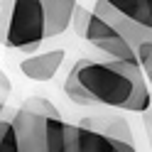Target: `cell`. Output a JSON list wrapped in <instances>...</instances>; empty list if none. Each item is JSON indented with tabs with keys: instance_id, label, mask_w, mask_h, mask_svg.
I'll use <instances>...</instances> for the list:
<instances>
[{
	"instance_id": "6",
	"label": "cell",
	"mask_w": 152,
	"mask_h": 152,
	"mask_svg": "<svg viewBox=\"0 0 152 152\" xmlns=\"http://www.w3.org/2000/svg\"><path fill=\"white\" fill-rule=\"evenodd\" d=\"M69 140H71V152H137L135 147L108 140L81 125H69Z\"/></svg>"
},
{
	"instance_id": "8",
	"label": "cell",
	"mask_w": 152,
	"mask_h": 152,
	"mask_svg": "<svg viewBox=\"0 0 152 152\" xmlns=\"http://www.w3.org/2000/svg\"><path fill=\"white\" fill-rule=\"evenodd\" d=\"M42 10H44V39H52L69 30L76 3L74 0H42Z\"/></svg>"
},
{
	"instance_id": "1",
	"label": "cell",
	"mask_w": 152,
	"mask_h": 152,
	"mask_svg": "<svg viewBox=\"0 0 152 152\" xmlns=\"http://www.w3.org/2000/svg\"><path fill=\"white\" fill-rule=\"evenodd\" d=\"M71 71L96 106L145 113L152 103L147 81L137 64L81 56L71 66Z\"/></svg>"
},
{
	"instance_id": "3",
	"label": "cell",
	"mask_w": 152,
	"mask_h": 152,
	"mask_svg": "<svg viewBox=\"0 0 152 152\" xmlns=\"http://www.w3.org/2000/svg\"><path fill=\"white\" fill-rule=\"evenodd\" d=\"M56 106L42 96L27 98L12 113V128L17 135V152H47L44 145V118Z\"/></svg>"
},
{
	"instance_id": "11",
	"label": "cell",
	"mask_w": 152,
	"mask_h": 152,
	"mask_svg": "<svg viewBox=\"0 0 152 152\" xmlns=\"http://www.w3.org/2000/svg\"><path fill=\"white\" fill-rule=\"evenodd\" d=\"M61 91H64V96L69 98V101H74V103H76V106H93V108H96L93 98H91L88 93L79 86V81H76V76H74V71H71V69H69V76L64 79Z\"/></svg>"
},
{
	"instance_id": "7",
	"label": "cell",
	"mask_w": 152,
	"mask_h": 152,
	"mask_svg": "<svg viewBox=\"0 0 152 152\" xmlns=\"http://www.w3.org/2000/svg\"><path fill=\"white\" fill-rule=\"evenodd\" d=\"M64 59H66L64 49H47V52H39V54H32L27 59H22L20 71L32 81H49L61 69Z\"/></svg>"
},
{
	"instance_id": "16",
	"label": "cell",
	"mask_w": 152,
	"mask_h": 152,
	"mask_svg": "<svg viewBox=\"0 0 152 152\" xmlns=\"http://www.w3.org/2000/svg\"><path fill=\"white\" fill-rule=\"evenodd\" d=\"M142 125H145V135H147L150 150H152V103H150V108L142 113Z\"/></svg>"
},
{
	"instance_id": "9",
	"label": "cell",
	"mask_w": 152,
	"mask_h": 152,
	"mask_svg": "<svg viewBox=\"0 0 152 152\" xmlns=\"http://www.w3.org/2000/svg\"><path fill=\"white\" fill-rule=\"evenodd\" d=\"M125 22L152 34V0H106Z\"/></svg>"
},
{
	"instance_id": "5",
	"label": "cell",
	"mask_w": 152,
	"mask_h": 152,
	"mask_svg": "<svg viewBox=\"0 0 152 152\" xmlns=\"http://www.w3.org/2000/svg\"><path fill=\"white\" fill-rule=\"evenodd\" d=\"M76 125H81V128H86V130H93V132H98V135L108 137V140H115V142H123V145L135 147V137H132L130 123L123 118V115H115V113L88 115V118H83L81 123H76Z\"/></svg>"
},
{
	"instance_id": "4",
	"label": "cell",
	"mask_w": 152,
	"mask_h": 152,
	"mask_svg": "<svg viewBox=\"0 0 152 152\" xmlns=\"http://www.w3.org/2000/svg\"><path fill=\"white\" fill-rule=\"evenodd\" d=\"M83 39L88 44H93L101 54H106L113 61H128V64H137L135 49L128 44V39L123 37L113 25H108L98 12H91V20L86 27Z\"/></svg>"
},
{
	"instance_id": "12",
	"label": "cell",
	"mask_w": 152,
	"mask_h": 152,
	"mask_svg": "<svg viewBox=\"0 0 152 152\" xmlns=\"http://www.w3.org/2000/svg\"><path fill=\"white\" fill-rule=\"evenodd\" d=\"M0 152H17V135L10 118H0Z\"/></svg>"
},
{
	"instance_id": "2",
	"label": "cell",
	"mask_w": 152,
	"mask_h": 152,
	"mask_svg": "<svg viewBox=\"0 0 152 152\" xmlns=\"http://www.w3.org/2000/svg\"><path fill=\"white\" fill-rule=\"evenodd\" d=\"M44 42V10L42 0H10L7 25L0 44L17 52L34 54Z\"/></svg>"
},
{
	"instance_id": "14",
	"label": "cell",
	"mask_w": 152,
	"mask_h": 152,
	"mask_svg": "<svg viewBox=\"0 0 152 152\" xmlns=\"http://www.w3.org/2000/svg\"><path fill=\"white\" fill-rule=\"evenodd\" d=\"M91 12H93V5H86V3H76V10H74V32L83 37L86 34V27H88V20H91Z\"/></svg>"
},
{
	"instance_id": "10",
	"label": "cell",
	"mask_w": 152,
	"mask_h": 152,
	"mask_svg": "<svg viewBox=\"0 0 152 152\" xmlns=\"http://www.w3.org/2000/svg\"><path fill=\"white\" fill-rule=\"evenodd\" d=\"M44 145L47 152H71L69 123L61 118V113L56 108L44 118Z\"/></svg>"
},
{
	"instance_id": "13",
	"label": "cell",
	"mask_w": 152,
	"mask_h": 152,
	"mask_svg": "<svg viewBox=\"0 0 152 152\" xmlns=\"http://www.w3.org/2000/svg\"><path fill=\"white\" fill-rule=\"evenodd\" d=\"M135 56H137V66H140L142 76H145V81L150 83V88H152V42L140 44L135 49Z\"/></svg>"
},
{
	"instance_id": "15",
	"label": "cell",
	"mask_w": 152,
	"mask_h": 152,
	"mask_svg": "<svg viewBox=\"0 0 152 152\" xmlns=\"http://www.w3.org/2000/svg\"><path fill=\"white\" fill-rule=\"evenodd\" d=\"M10 91H12V83H10V79H7V74L0 69V118H3V113H5V108H7Z\"/></svg>"
}]
</instances>
